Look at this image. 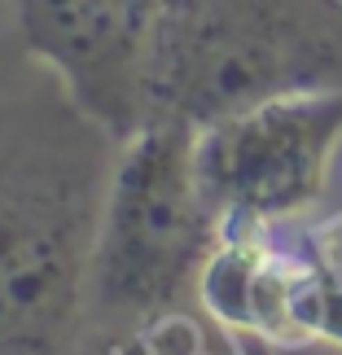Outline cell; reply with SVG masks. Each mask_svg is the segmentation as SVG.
<instances>
[{
	"mask_svg": "<svg viewBox=\"0 0 342 355\" xmlns=\"http://www.w3.org/2000/svg\"><path fill=\"white\" fill-rule=\"evenodd\" d=\"M0 22H9V5H5V0H0Z\"/></svg>",
	"mask_w": 342,
	"mask_h": 355,
	"instance_id": "cell-7",
	"label": "cell"
},
{
	"mask_svg": "<svg viewBox=\"0 0 342 355\" xmlns=\"http://www.w3.org/2000/svg\"><path fill=\"white\" fill-rule=\"evenodd\" d=\"M342 141V88L285 92L198 128L202 193L224 224L281 228L325 198Z\"/></svg>",
	"mask_w": 342,
	"mask_h": 355,
	"instance_id": "cell-4",
	"label": "cell"
},
{
	"mask_svg": "<svg viewBox=\"0 0 342 355\" xmlns=\"http://www.w3.org/2000/svg\"><path fill=\"white\" fill-rule=\"evenodd\" d=\"M71 355H237V347L194 303L123 329H88Z\"/></svg>",
	"mask_w": 342,
	"mask_h": 355,
	"instance_id": "cell-6",
	"label": "cell"
},
{
	"mask_svg": "<svg viewBox=\"0 0 342 355\" xmlns=\"http://www.w3.org/2000/svg\"><path fill=\"white\" fill-rule=\"evenodd\" d=\"M342 88L338 0H167L149 119L207 128L285 92Z\"/></svg>",
	"mask_w": 342,
	"mask_h": 355,
	"instance_id": "cell-2",
	"label": "cell"
},
{
	"mask_svg": "<svg viewBox=\"0 0 342 355\" xmlns=\"http://www.w3.org/2000/svg\"><path fill=\"white\" fill-rule=\"evenodd\" d=\"M194 128L149 119L114 145L88 277V329L194 307L224 220L202 193Z\"/></svg>",
	"mask_w": 342,
	"mask_h": 355,
	"instance_id": "cell-3",
	"label": "cell"
},
{
	"mask_svg": "<svg viewBox=\"0 0 342 355\" xmlns=\"http://www.w3.org/2000/svg\"><path fill=\"white\" fill-rule=\"evenodd\" d=\"M114 141L66 101L0 114V355H71L88 334V277Z\"/></svg>",
	"mask_w": 342,
	"mask_h": 355,
	"instance_id": "cell-1",
	"label": "cell"
},
{
	"mask_svg": "<svg viewBox=\"0 0 342 355\" xmlns=\"http://www.w3.org/2000/svg\"><path fill=\"white\" fill-rule=\"evenodd\" d=\"M338 5H342V0H338Z\"/></svg>",
	"mask_w": 342,
	"mask_h": 355,
	"instance_id": "cell-8",
	"label": "cell"
},
{
	"mask_svg": "<svg viewBox=\"0 0 342 355\" xmlns=\"http://www.w3.org/2000/svg\"><path fill=\"white\" fill-rule=\"evenodd\" d=\"M18 49L119 145L149 123V71L167 0H5Z\"/></svg>",
	"mask_w": 342,
	"mask_h": 355,
	"instance_id": "cell-5",
	"label": "cell"
}]
</instances>
